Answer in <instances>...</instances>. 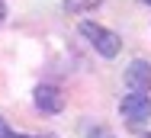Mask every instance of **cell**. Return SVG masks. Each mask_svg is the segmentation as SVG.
Here are the masks:
<instances>
[{
  "instance_id": "6da1fadb",
  "label": "cell",
  "mask_w": 151,
  "mask_h": 138,
  "mask_svg": "<svg viewBox=\"0 0 151 138\" xmlns=\"http://www.w3.org/2000/svg\"><path fill=\"white\" fill-rule=\"evenodd\" d=\"M81 35H84L87 42H93V48H96L103 58H116V55L122 52V39L113 32V29L100 26V23L84 19V23H81Z\"/></svg>"
},
{
  "instance_id": "7a4b0ae2",
  "label": "cell",
  "mask_w": 151,
  "mask_h": 138,
  "mask_svg": "<svg viewBox=\"0 0 151 138\" xmlns=\"http://www.w3.org/2000/svg\"><path fill=\"white\" fill-rule=\"evenodd\" d=\"M119 112H122V119H125V125L138 129V125H145L151 119V96L148 93H129V96H122Z\"/></svg>"
},
{
  "instance_id": "3957f363",
  "label": "cell",
  "mask_w": 151,
  "mask_h": 138,
  "mask_svg": "<svg viewBox=\"0 0 151 138\" xmlns=\"http://www.w3.org/2000/svg\"><path fill=\"white\" fill-rule=\"evenodd\" d=\"M32 96H35V109L45 112V116H58L64 109V96H61L58 87H52V83H39Z\"/></svg>"
},
{
  "instance_id": "277c9868",
  "label": "cell",
  "mask_w": 151,
  "mask_h": 138,
  "mask_svg": "<svg viewBox=\"0 0 151 138\" xmlns=\"http://www.w3.org/2000/svg\"><path fill=\"white\" fill-rule=\"evenodd\" d=\"M125 87L132 93H148L151 90V64L145 58H135L129 68H125Z\"/></svg>"
},
{
  "instance_id": "5b68a950",
  "label": "cell",
  "mask_w": 151,
  "mask_h": 138,
  "mask_svg": "<svg viewBox=\"0 0 151 138\" xmlns=\"http://www.w3.org/2000/svg\"><path fill=\"white\" fill-rule=\"evenodd\" d=\"M100 3H103V0H64V10H68V13H90Z\"/></svg>"
},
{
  "instance_id": "8992f818",
  "label": "cell",
  "mask_w": 151,
  "mask_h": 138,
  "mask_svg": "<svg viewBox=\"0 0 151 138\" xmlns=\"http://www.w3.org/2000/svg\"><path fill=\"white\" fill-rule=\"evenodd\" d=\"M3 135H10V125H6L3 119H0V138H3Z\"/></svg>"
},
{
  "instance_id": "52a82bcc",
  "label": "cell",
  "mask_w": 151,
  "mask_h": 138,
  "mask_svg": "<svg viewBox=\"0 0 151 138\" xmlns=\"http://www.w3.org/2000/svg\"><path fill=\"white\" fill-rule=\"evenodd\" d=\"M3 19H6V3L0 0V23H3Z\"/></svg>"
},
{
  "instance_id": "ba28073f",
  "label": "cell",
  "mask_w": 151,
  "mask_h": 138,
  "mask_svg": "<svg viewBox=\"0 0 151 138\" xmlns=\"http://www.w3.org/2000/svg\"><path fill=\"white\" fill-rule=\"evenodd\" d=\"M3 138H32V135H16V132H10V135H3Z\"/></svg>"
},
{
  "instance_id": "9c48e42d",
  "label": "cell",
  "mask_w": 151,
  "mask_h": 138,
  "mask_svg": "<svg viewBox=\"0 0 151 138\" xmlns=\"http://www.w3.org/2000/svg\"><path fill=\"white\" fill-rule=\"evenodd\" d=\"M145 3H148V6H151V0H145Z\"/></svg>"
},
{
  "instance_id": "30bf717a",
  "label": "cell",
  "mask_w": 151,
  "mask_h": 138,
  "mask_svg": "<svg viewBox=\"0 0 151 138\" xmlns=\"http://www.w3.org/2000/svg\"><path fill=\"white\" fill-rule=\"evenodd\" d=\"M142 138H151V135H142Z\"/></svg>"
}]
</instances>
